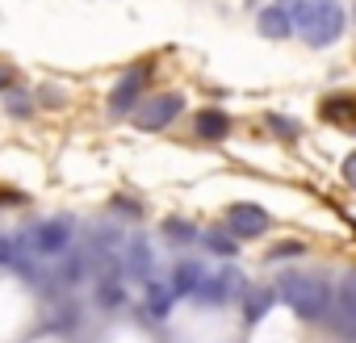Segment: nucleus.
Returning a JSON list of instances; mask_svg holds the SVG:
<instances>
[{
    "mask_svg": "<svg viewBox=\"0 0 356 343\" xmlns=\"http://www.w3.org/2000/svg\"><path fill=\"white\" fill-rule=\"evenodd\" d=\"M277 297H281L302 322H327V318H331V306H335L331 281H327V276H302V272L281 276Z\"/></svg>",
    "mask_w": 356,
    "mask_h": 343,
    "instance_id": "1",
    "label": "nucleus"
},
{
    "mask_svg": "<svg viewBox=\"0 0 356 343\" xmlns=\"http://www.w3.org/2000/svg\"><path fill=\"white\" fill-rule=\"evenodd\" d=\"M289 17H293V34H302L306 47H331L348 26V17L335 0H298L289 9Z\"/></svg>",
    "mask_w": 356,
    "mask_h": 343,
    "instance_id": "2",
    "label": "nucleus"
},
{
    "mask_svg": "<svg viewBox=\"0 0 356 343\" xmlns=\"http://www.w3.org/2000/svg\"><path fill=\"white\" fill-rule=\"evenodd\" d=\"M151 72H155V63H151V59H143V63H134L130 72H122V76H118V84L109 88V117H126V113H134V109H138V97H143V88H147V80H151Z\"/></svg>",
    "mask_w": 356,
    "mask_h": 343,
    "instance_id": "3",
    "label": "nucleus"
},
{
    "mask_svg": "<svg viewBox=\"0 0 356 343\" xmlns=\"http://www.w3.org/2000/svg\"><path fill=\"white\" fill-rule=\"evenodd\" d=\"M181 113H185V97L181 92H159V97H151V101H143L134 109V126L155 134V130H168Z\"/></svg>",
    "mask_w": 356,
    "mask_h": 343,
    "instance_id": "4",
    "label": "nucleus"
},
{
    "mask_svg": "<svg viewBox=\"0 0 356 343\" xmlns=\"http://www.w3.org/2000/svg\"><path fill=\"white\" fill-rule=\"evenodd\" d=\"M239 243L243 239H264L268 235V226H273V214L264 210V206H256V201H235L231 210H227V222H222Z\"/></svg>",
    "mask_w": 356,
    "mask_h": 343,
    "instance_id": "5",
    "label": "nucleus"
},
{
    "mask_svg": "<svg viewBox=\"0 0 356 343\" xmlns=\"http://www.w3.org/2000/svg\"><path fill=\"white\" fill-rule=\"evenodd\" d=\"M72 235H76L72 218H42L30 231V251L34 256H63V251H72Z\"/></svg>",
    "mask_w": 356,
    "mask_h": 343,
    "instance_id": "6",
    "label": "nucleus"
},
{
    "mask_svg": "<svg viewBox=\"0 0 356 343\" xmlns=\"http://www.w3.org/2000/svg\"><path fill=\"white\" fill-rule=\"evenodd\" d=\"M248 276L239 272V268H218L214 276H206L202 281V289L193 293V301L197 306H227V301H235V297H243V285Z\"/></svg>",
    "mask_w": 356,
    "mask_h": 343,
    "instance_id": "7",
    "label": "nucleus"
},
{
    "mask_svg": "<svg viewBox=\"0 0 356 343\" xmlns=\"http://www.w3.org/2000/svg\"><path fill=\"white\" fill-rule=\"evenodd\" d=\"M339 335L356 339V272H348L335 289V306H331V318H327Z\"/></svg>",
    "mask_w": 356,
    "mask_h": 343,
    "instance_id": "8",
    "label": "nucleus"
},
{
    "mask_svg": "<svg viewBox=\"0 0 356 343\" xmlns=\"http://www.w3.org/2000/svg\"><path fill=\"white\" fill-rule=\"evenodd\" d=\"M193 130H197L202 142H227L231 130H235V117H231L227 109H202V113L193 117Z\"/></svg>",
    "mask_w": 356,
    "mask_h": 343,
    "instance_id": "9",
    "label": "nucleus"
},
{
    "mask_svg": "<svg viewBox=\"0 0 356 343\" xmlns=\"http://www.w3.org/2000/svg\"><path fill=\"white\" fill-rule=\"evenodd\" d=\"M318 117L327 126H339V130H356V97L352 92H335V97H323L318 105Z\"/></svg>",
    "mask_w": 356,
    "mask_h": 343,
    "instance_id": "10",
    "label": "nucleus"
},
{
    "mask_svg": "<svg viewBox=\"0 0 356 343\" xmlns=\"http://www.w3.org/2000/svg\"><path fill=\"white\" fill-rule=\"evenodd\" d=\"M273 306H277V289H268V285H248L243 297H239V314H243L248 326H256Z\"/></svg>",
    "mask_w": 356,
    "mask_h": 343,
    "instance_id": "11",
    "label": "nucleus"
},
{
    "mask_svg": "<svg viewBox=\"0 0 356 343\" xmlns=\"http://www.w3.org/2000/svg\"><path fill=\"white\" fill-rule=\"evenodd\" d=\"M256 30H260L264 38H273V42H285V38L293 34V17H289V9H281V5H268V9H260Z\"/></svg>",
    "mask_w": 356,
    "mask_h": 343,
    "instance_id": "12",
    "label": "nucleus"
},
{
    "mask_svg": "<svg viewBox=\"0 0 356 343\" xmlns=\"http://www.w3.org/2000/svg\"><path fill=\"white\" fill-rule=\"evenodd\" d=\"M172 306H176V293H172V285H159V281H147V297H143V314H147L151 322H168V314H172Z\"/></svg>",
    "mask_w": 356,
    "mask_h": 343,
    "instance_id": "13",
    "label": "nucleus"
},
{
    "mask_svg": "<svg viewBox=\"0 0 356 343\" xmlns=\"http://www.w3.org/2000/svg\"><path fill=\"white\" fill-rule=\"evenodd\" d=\"M202 281H206V268L197 260H181V264L172 268V293L176 297H193L202 289Z\"/></svg>",
    "mask_w": 356,
    "mask_h": 343,
    "instance_id": "14",
    "label": "nucleus"
},
{
    "mask_svg": "<svg viewBox=\"0 0 356 343\" xmlns=\"http://www.w3.org/2000/svg\"><path fill=\"white\" fill-rule=\"evenodd\" d=\"M126 276H134L138 285H147V281H151V247H147L143 239L126 243Z\"/></svg>",
    "mask_w": 356,
    "mask_h": 343,
    "instance_id": "15",
    "label": "nucleus"
},
{
    "mask_svg": "<svg viewBox=\"0 0 356 343\" xmlns=\"http://www.w3.org/2000/svg\"><path fill=\"white\" fill-rule=\"evenodd\" d=\"M122 301H126V285H122L118 268H113V272H101V276H97V306H101V310H118Z\"/></svg>",
    "mask_w": 356,
    "mask_h": 343,
    "instance_id": "16",
    "label": "nucleus"
},
{
    "mask_svg": "<svg viewBox=\"0 0 356 343\" xmlns=\"http://www.w3.org/2000/svg\"><path fill=\"white\" fill-rule=\"evenodd\" d=\"M202 243H206L214 256H222V260L239 256V239H235L227 226H206V231H202Z\"/></svg>",
    "mask_w": 356,
    "mask_h": 343,
    "instance_id": "17",
    "label": "nucleus"
},
{
    "mask_svg": "<svg viewBox=\"0 0 356 343\" xmlns=\"http://www.w3.org/2000/svg\"><path fill=\"white\" fill-rule=\"evenodd\" d=\"M5 105H9V117H17V122H26V117H34V109H38V101H34V92H26L22 84H17L13 92H5Z\"/></svg>",
    "mask_w": 356,
    "mask_h": 343,
    "instance_id": "18",
    "label": "nucleus"
},
{
    "mask_svg": "<svg viewBox=\"0 0 356 343\" xmlns=\"http://www.w3.org/2000/svg\"><path fill=\"white\" fill-rule=\"evenodd\" d=\"M163 235L172 243H197L202 239V226H193L189 218H163Z\"/></svg>",
    "mask_w": 356,
    "mask_h": 343,
    "instance_id": "19",
    "label": "nucleus"
},
{
    "mask_svg": "<svg viewBox=\"0 0 356 343\" xmlns=\"http://www.w3.org/2000/svg\"><path fill=\"white\" fill-rule=\"evenodd\" d=\"M264 126H268V134H277L281 142H293V138L302 134V126H298L293 117H285V113H264Z\"/></svg>",
    "mask_w": 356,
    "mask_h": 343,
    "instance_id": "20",
    "label": "nucleus"
},
{
    "mask_svg": "<svg viewBox=\"0 0 356 343\" xmlns=\"http://www.w3.org/2000/svg\"><path fill=\"white\" fill-rule=\"evenodd\" d=\"M306 256V243L302 239H285V243H277V247H268V264H281V260H302Z\"/></svg>",
    "mask_w": 356,
    "mask_h": 343,
    "instance_id": "21",
    "label": "nucleus"
},
{
    "mask_svg": "<svg viewBox=\"0 0 356 343\" xmlns=\"http://www.w3.org/2000/svg\"><path fill=\"white\" fill-rule=\"evenodd\" d=\"M80 276H84V256L72 251V260L59 268V281H63V285H80Z\"/></svg>",
    "mask_w": 356,
    "mask_h": 343,
    "instance_id": "22",
    "label": "nucleus"
},
{
    "mask_svg": "<svg viewBox=\"0 0 356 343\" xmlns=\"http://www.w3.org/2000/svg\"><path fill=\"white\" fill-rule=\"evenodd\" d=\"M55 314H59V318H51V331H76V326H80V310H76V306H59Z\"/></svg>",
    "mask_w": 356,
    "mask_h": 343,
    "instance_id": "23",
    "label": "nucleus"
},
{
    "mask_svg": "<svg viewBox=\"0 0 356 343\" xmlns=\"http://www.w3.org/2000/svg\"><path fill=\"white\" fill-rule=\"evenodd\" d=\"M339 176H343V185L356 193V151H348V155H343V163H339Z\"/></svg>",
    "mask_w": 356,
    "mask_h": 343,
    "instance_id": "24",
    "label": "nucleus"
},
{
    "mask_svg": "<svg viewBox=\"0 0 356 343\" xmlns=\"http://www.w3.org/2000/svg\"><path fill=\"white\" fill-rule=\"evenodd\" d=\"M109 206H113V210H122V218H143V206H138V201H130V197H113Z\"/></svg>",
    "mask_w": 356,
    "mask_h": 343,
    "instance_id": "25",
    "label": "nucleus"
},
{
    "mask_svg": "<svg viewBox=\"0 0 356 343\" xmlns=\"http://www.w3.org/2000/svg\"><path fill=\"white\" fill-rule=\"evenodd\" d=\"M17 80H22V76H17V67L0 63V92H13V88H17Z\"/></svg>",
    "mask_w": 356,
    "mask_h": 343,
    "instance_id": "26",
    "label": "nucleus"
},
{
    "mask_svg": "<svg viewBox=\"0 0 356 343\" xmlns=\"http://www.w3.org/2000/svg\"><path fill=\"white\" fill-rule=\"evenodd\" d=\"M17 256H22V251L13 247V239H0V264L13 268V264H17Z\"/></svg>",
    "mask_w": 356,
    "mask_h": 343,
    "instance_id": "27",
    "label": "nucleus"
},
{
    "mask_svg": "<svg viewBox=\"0 0 356 343\" xmlns=\"http://www.w3.org/2000/svg\"><path fill=\"white\" fill-rule=\"evenodd\" d=\"M26 197L22 193H5V189H0V206H22Z\"/></svg>",
    "mask_w": 356,
    "mask_h": 343,
    "instance_id": "28",
    "label": "nucleus"
},
{
    "mask_svg": "<svg viewBox=\"0 0 356 343\" xmlns=\"http://www.w3.org/2000/svg\"><path fill=\"white\" fill-rule=\"evenodd\" d=\"M42 101H47V105H59V101H63V92H59V88H42Z\"/></svg>",
    "mask_w": 356,
    "mask_h": 343,
    "instance_id": "29",
    "label": "nucleus"
},
{
    "mask_svg": "<svg viewBox=\"0 0 356 343\" xmlns=\"http://www.w3.org/2000/svg\"><path fill=\"white\" fill-rule=\"evenodd\" d=\"M352 13H356V9H352Z\"/></svg>",
    "mask_w": 356,
    "mask_h": 343,
    "instance_id": "30",
    "label": "nucleus"
}]
</instances>
